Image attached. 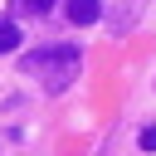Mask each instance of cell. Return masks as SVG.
<instances>
[{
    "instance_id": "3957f363",
    "label": "cell",
    "mask_w": 156,
    "mask_h": 156,
    "mask_svg": "<svg viewBox=\"0 0 156 156\" xmlns=\"http://www.w3.org/2000/svg\"><path fill=\"white\" fill-rule=\"evenodd\" d=\"M15 49H20V29L10 20H0V54H15Z\"/></svg>"
},
{
    "instance_id": "6da1fadb",
    "label": "cell",
    "mask_w": 156,
    "mask_h": 156,
    "mask_svg": "<svg viewBox=\"0 0 156 156\" xmlns=\"http://www.w3.org/2000/svg\"><path fill=\"white\" fill-rule=\"evenodd\" d=\"M78 63H83L78 44H49V49H34V54L20 58V68L44 83V93H63V88L78 78Z\"/></svg>"
},
{
    "instance_id": "277c9868",
    "label": "cell",
    "mask_w": 156,
    "mask_h": 156,
    "mask_svg": "<svg viewBox=\"0 0 156 156\" xmlns=\"http://www.w3.org/2000/svg\"><path fill=\"white\" fill-rule=\"evenodd\" d=\"M15 5H20L24 15H49V10H54V0H15Z\"/></svg>"
},
{
    "instance_id": "7a4b0ae2",
    "label": "cell",
    "mask_w": 156,
    "mask_h": 156,
    "mask_svg": "<svg viewBox=\"0 0 156 156\" xmlns=\"http://www.w3.org/2000/svg\"><path fill=\"white\" fill-rule=\"evenodd\" d=\"M98 15H102L98 0H68V20H73V24H93Z\"/></svg>"
},
{
    "instance_id": "5b68a950",
    "label": "cell",
    "mask_w": 156,
    "mask_h": 156,
    "mask_svg": "<svg viewBox=\"0 0 156 156\" xmlns=\"http://www.w3.org/2000/svg\"><path fill=\"white\" fill-rule=\"evenodd\" d=\"M136 141H141V151H156V127H141V136H136Z\"/></svg>"
}]
</instances>
